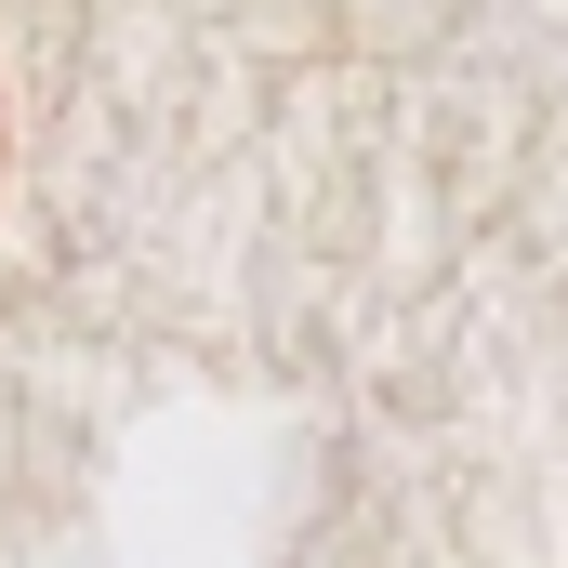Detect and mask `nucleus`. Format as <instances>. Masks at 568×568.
I'll return each mask as SVG.
<instances>
[]
</instances>
